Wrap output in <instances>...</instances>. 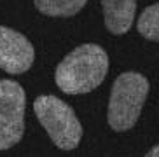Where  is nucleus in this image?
Wrapping results in <instances>:
<instances>
[{
  "instance_id": "1",
  "label": "nucleus",
  "mask_w": 159,
  "mask_h": 157,
  "mask_svg": "<svg viewBox=\"0 0 159 157\" xmlns=\"http://www.w3.org/2000/svg\"><path fill=\"white\" fill-rule=\"evenodd\" d=\"M108 54L98 44H82L60 61L54 72L56 86L66 94H86L105 80Z\"/></svg>"
},
{
  "instance_id": "2",
  "label": "nucleus",
  "mask_w": 159,
  "mask_h": 157,
  "mask_svg": "<svg viewBox=\"0 0 159 157\" xmlns=\"http://www.w3.org/2000/svg\"><path fill=\"white\" fill-rule=\"evenodd\" d=\"M149 94V80L138 72H124L114 80L107 120L114 131H128L136 124Z\"/></svg>"
},
{
  "instance_id": "3",
  "label": "nucleus",
  "mask_w": 159,
  "mask_h": 157,
  "mask_svg": "<svg viewBox=\"0 0 159 157\" xmlns=\"http://www.w3.org/2000/svg\"><path fill=\"white\" fill-rule=\"evenodd\" d=\"M33 112L58 148L74 150L79 145L82 138V126L68 103L52 94H42L33 101Z\"/></svg>"
},
{
  "instance_id": "4",
  "label": "nucleus",
  "mask_w": 159,
  "mask_h": 157,
  "mask_svg": "<svg viewBox=\"0 0 159 157\" xmlns=\"http://www.w3.org/2000/svg\"><path fill=\"white\" fill-rule=\"evenodd\" d=\"M25 89L12 78L0 80V150L12 148L25 134Z\"/></svg>"
},
{
  "instance_id": "5",
  "label": "nucleus",
  "mask_w": 159,
  "mask_h": 157,
  "mask_svg": "<svg viewBox=\"0 0 159 157\" xmlns=\"http://www.w3.org/2000/svg\"><path fill=\"white\" fill-rule=\"evenodd\" d=\"M35 60V49L23 33L0 26V70L11 75L28 72Z\"/></svg>"
},
{
  "instance_id": "6",
  "label": "nucleus",
  "mask_w": 159,
  "mask_h": 157,
  "mask_svg": "<svg viewBox=\"0 0 159 157\" xmlns=\"http://www.w3.org/2000/svg\"><path fill=\"white\" fill-rule=\"evenodd\" d=\"M105 26L114 35H124L136 14V0H102Z\"/></svg>"
},
{
  "instance_id": "7",
  "label": "nucleus",
  "mask_w": 159,
  "mask_h": 157,
  "mask_svg": "<svg viewBox=\"0 0 159 157\" xmlns=\"http://www.w3.org/2000/svg\"><path fill=\"white\" fill-rule=\"evenodd\" d=\"M39 12L52 18H70L82 11L88 0H33Z\"/></svg>"
},
{
  "instance_id": "8",
  "label": "nucleus",
  "mask_w": 159,
  "mask_h": 157,
  "mask_svg": "<svg viewBox=\"0 0 159 157\" xmlns=\"http://www.w3.org/2000/svg\"><path fill=\"white\" fill-rule=\"evenodd\" d=\"M159 4H152L149 7H145L143 12L138 18L136 28L140 32L142 37H145L150 42H157L159 40Z\"/></svg>"
},
{
  "instance_id": "9",
  "label": "nucleus",
  "mask_w": 159,
  "mask_h": 157,
  "mask_svg": "<svg viewBox=\"0 0 159 157\" xmlns=\"http://www.w3.org/2000/svg\"><path fill=\"white\" fill-rule=\"evenodd\" d=\"M145 157H159V147H157V145L150 148V150H149V154H147Z\"/></svg>"
}]
</instances>
